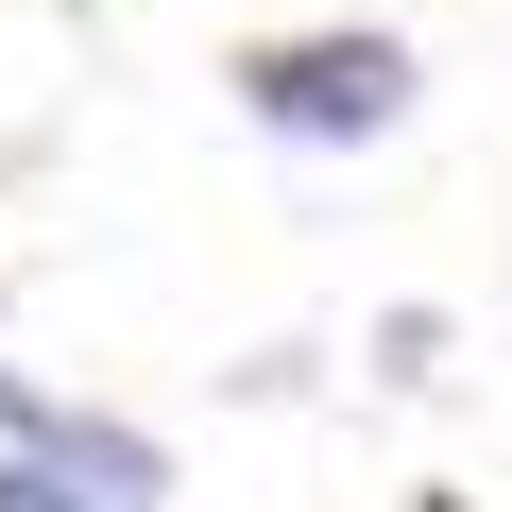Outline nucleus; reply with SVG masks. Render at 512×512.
<instances>
[{
  "label": "nucleus",
  "instance_id": "nucleus-1",
  "mask_svg": "<svg viewBox=\"0 0 512 512\" xmlns=\"http://www.w3.org/2000/svg\"><path fill=\"white\" fill-rule=\"evenodd\" d=\"M222 103H239L256 137H291V154H376V137H410L427 52H410L393 18H274V35L222 52Z\"/></svg>",
  "mask_w": 512,
  "mask_h": 512
},
{
  "label": "nucleus",
  "instance_id": "nucleus-2",
  "mask_svg": "<svg viewBox=\"0 0 512 512\" xmlns=\"http://www.w3.org/2000/svg\"><path fill=\"white\" fill-rule=\"evenodd\" d=\"M0 512H171V444L137 410H35L18 444H0Z\"/></svg>",
  "mask_w": 512,
  "mask_h": 512
}]
</instances>
